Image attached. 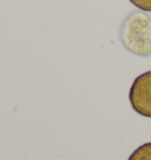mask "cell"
<instances>
[{"mask_svg":"<svg viewBox=\"0 0 151 160\" xmlns=\"http://www.w3.org/2000/svg\"><path fill=\"white\" fill-rule=\"evenodd\" d=\"M121 40L128 50L141 57L151 54V18L144 12H132L123 22Z\"/></svg>","mask_w":151,"mask_h":160,"instance_id":"6da1fadb","label":"cell"},{"mask_svg":"<svg viewBox=\"0 0 151 160\" xmlns=\"http://www.w3.org/2000/svg\"><path fill=\"white\" fill-rule=\"evenodd\" d=\"M132 108L138 114L151 118V71L133 80L129 93Z\"/></svg>","mask_w":151,"mask_h":160,"instance_id":"7a4b0ae2","label":"cell"},{"mask_svg":"<svg viewBox=\"0 0 151 160\" xmlns=\"http://www.w3.org/2000/svg\"><path fill=\"white\" fill-rule=\"evenodd\" d=\"M128 160H151V142L139 146Z\"/></svg>","mask_w":151,"mask_h":160,"instance_id":"3957f363","label":"cell"},{"mask_svg":"<svg viewBox=\"0 0 151 160\" xmlns=\"http://www.w3.org/2000/svg\"><path fill=\"white\" fill-rule=\"evenodd\" d=\"M137 8L146 12H151V0H129Z\"/></svg>","mask_w":151,"mask_h":160,"instance_id":"277c9868","label":"cell"}]
</instances>
